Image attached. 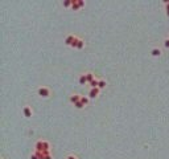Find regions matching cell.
Listing matches in <instances>:
<instances>
[{"label": "cell", "mask_w": 169, "mask_h": 159, "mask_svg": "<svg viewBox=\"0 0 169 159\" xmlns=\"http://www.w3.org/2000/svg\"><path fill=\"white\" fill-rule=\"evenodd\" d=\"M48 150H49V143L46 141H42V139L37 141V143H36V151H48Z\"/></svg>", "instance_id": "obj_1"}, {"label": "cell", "mask_w": 169, "mask_h": 159, "mask_svg": "<svg viewBox=\"0 0 169 159\" xmlns=\"http://www.w3.org/2000/svg\"><path fill=\"white\" fill-rule=\"evenodd\" d=\"M78 40H79V37H77V36H74V35H69V36L65 38V44H66V45H70V46H73V48H75L77 43H78Z\"/></svg>", "instance_id": "obj_2"}, {"label": "cell", "mask_w": 169, "mask_h": 159, "mask_svg": "<svg viewBox=\"0 0 169 159\" xmlns=\"http://www.w3.org/2000/svg\"><path fill=\"white\" fill-rule=\"evenodd\" d=\"M38 95H41V97L44 98H46L50 95V89L48 86H41V87H38Z\"/></svg>", "instance_id": "obj_3"}, {"label": "cell", "mask_w": 169, "mask_h": 159, "mask_svg": "<svg viewBox=\"0 0 169 159\" xmlns=\"http://www.w3.org/2000/svg\"><path fill=\"white\" fill-rule=\"evenodd\" d=\"M84 3L83 0H71V8L74 11H78L79 8H82V7H84Z\"/></svg>", "instance_id": "obj_4"}, {"label": "cell", "mask_w": 169, "mask_h": 159, "mask_svg": "<svg viewBox=\"0 0 169 159\" xmlns=\"http://www.w3.org/2000/svg\"><path fill=\"white\" fill-rule=\"evenodd\" d=\"M22 113H24V115L27 117V118H30V117H32L33 115V110L32 109H30V106H24V109H22Z\"/></svg>", "instance_id": "obj_5"}, {"label": "cell", "mask_w": 169, "mask_h": 159, "mask_svg": "<svg viewBox=\"0 0 169 159\" xmlns=\"http://www.w3.org/2000/svg\"><path fill=\"white\" fill-rule=\"evenodd\" d=\"M81 97H82V95H79V94H71V95H70V102L75 105L77 102L81 101Z\"/></svg>", "instance_id": "obj_6"}, {"label": "cell", "mask_w": 169, "mask_h": 159, "mask_svg": "<svg viewBox=\"0 0 169 159\" xmlns=\"http://www.w3.org/2000/svg\"><path fill=\"white\" fill-rule=\"evenodd\" d=\"M99 90H101L99 87H94V89H91L90 93H89V97H90V98H95L96 95L99 94Z\"/></svg>", "instance_id": "obj_7"}, {"label": "cell", "mask_w": 169, "mask_h": 159, "mask_svg": "<svg viewBox=\"0 0 169 159\" xmlns=\"http://www.w3.org/2000/svg\"><path fill=\"white\" fill-rule=\"evenodd\" d=\"M86 78H87V82L90 84L91 81H94V80H95V76H94V73H91V72H87V73H86Z\"/></svg>", "instance_id": "obj_8"}, {"label": "cell", "mask_w": 169, "mask_h": 159, "mask_svg": "<svg viewBox=\"0 0 169 159\" xmlns=\"http://www.w3.org/2000/svg\"><path fill=\"white\" fill-rule=\"evenodd\" d=\"M75 48H77V49H83V48H84V41H83L82 38H79V40H78V43H77Z\"/></svg>", "instance_id": "obj_9"}, {"label": "cell", "mask_w": 169, "mask_h": 159, "mask_svg": "<svg viewBox=\"0 0 169 159\" xmlns=\"http://www.w3.org/2000/svg\"><path fill=\"white\" fill-rule=\"evenodd\" d=\"M87 82V78H86V73H83V74H81L79 76V84L81 85H84Z\"/></svg>", "instance_id": "obj_10"}, {"label": "cell", "mask_w": 169, "mask_h": 159, "mask_svg": "<svg viewBox=\"0 0 169 159\" xmlns=\"http://www.w3.org/2000/svg\"><path fill=\"white\" fill-rule=\"evenodd\" d=\"M151 53H152V56L157 57V56H160V54H161V49H160V48H153Z\"/></svg>", "instance_id": "obj_11"}, {"label": "cell", "mask_w": 169, "mask_h": 159, "mask_svg": "<svg viewBox=\"0 0 169 159\" xmlns=\"http://www.w3.org/2000/svg\"><path fill=\"white\" fill-rule=\"evenodd\" d=\"M90 86H91V89H94V87H98V86H99V80L95 78L94 81H91V82H90Z\"/></svg>", "instance_id": "obj_12"}, {"label": "cell", "mask_w": 169, "mask_h": 159, "mask_svg": "<svg viewBox=\"0 0 169 159\" xmlns=\"http://www.w3.org/2000/svg\"><path fill=\"white\" fill-rule=\"evenodd\" d=\"M81 102L83 103L84 106H86L87 103H89V97H84V95H82V97H81Z\"/></svg>", "instance_id": "obj_13"}, {"label": "cell", "mask_w": 169, "mask_h": 159, "mask_svg": "<svg viewBox=\"0 0 169 159\" xmlns=\"http://www.w3.org/2000/svg\"><path fill=\"white\" fill-rule=\"evenodd\" d=\"M106 85H107V82L104 81V80H99V86H98L99 89H102V87H104Z\"/></svg>", "instance_id": "obj_14"}, {"label": "cell", "mask_w": 169, "mask_h": 159, "mask_svg": "<svg viewBox=\"0 0 169 159\" xmlns=\"http://www.w3.org/2000/svg\"><path fill=\"white\" fill-rule=\"evenodd\" d=\"M74 106H75L77 109H82V107H84V105H83V103H82L81 101H79V102H77V103H75Z\"/></svg>", "instance_id": "obj_15"}, {"label": "cell", "mask_w": 169, "mask_h": 159, "mask_svg": "<svg viewBox=\"0 0 169 159\" xmlns=\"http://www.w3.org/2000/svg\"><path fill=\"white\" fill-rule=\"evenodd\" d=\"M165 11H166V15L169 16V2H165Z\"/></svg>", "instance_id": "obj_16"}, {"label": "cell", "mask_w": 169, "mask_h": 159, "mask_svg": "<svg viewBox=\"0 0 169 159\" xmlns=\"http://www.w3.org/2000/svg\"><path fill=\"white\" fill-rule=\"evenodd\" d=\"M64 5L65 7H70L71 5V2H69V0H67V2H64Z\"/></svg>", "instance_id": "obj_17"}, {"label": "cell", "mask_w": 169, "mask_h": 159, "mask_svg": "<svg viewBox=\"0 0 169 159\" xmlns=\"http://www.w3.org/2000/svg\"><path fill=\"white\" fill-rule=\"evenodd\" d=\"M164 45H165L166 48H169V38H166L165 41H164Z\"/></svg>", "instance_id": "obj_18"}, {"label": "cell", "mask_w": 169, "mask_h": 159, "mask_svg": "<svg viewBox=\"0 0 169 159\" xmlns=\"http://www.w3.org/2000/svg\"><path fill=\"white\" fill-rule=\"evenodd\" d=\"M30 159H40V158H38L36 154H32V155H30Z\"/></svg>", "instance_id": "obj_19"}, {"label": "cell", "mask_w": 169, "mask_h": 159, "mask_svg": "<svg viewBox=\"0 0 169 159\" xmlns=\"http://www.w3.org/2000/svg\"><path fill=\"white\" fill-rule=\"evenodd\" d=\"M66 159H78V158H77L75 155H69V156H67Z\"/></svg>", "instance_id": "obj_20"}]
</instances>
